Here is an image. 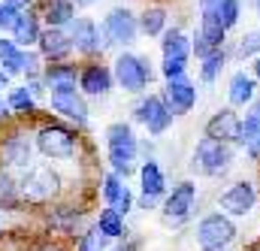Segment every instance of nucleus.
Here are the masks:
<instances>
[{"label":"nucleus","instance_id":"58836bf2","mask_svg":"<svg viewBox=\"0 0 260 251\" xmlns=\"http://www.w3.org/2000/svg\"><path fill=\"white\" fill-rule=\"evenodd\" d=\"M18 15H21V12H18L15 6L0 3V27H3V30H12V27H15V21H18Z\"/></svg>","mask_w":260,"mask_h":251},{"label":"nucleus","instance_id":"39448f33","mask_svg":"<svg viewBox=\"0 0 260 251\" xmlns=\"http://www.w3.org/2000/svg\"><path fill=\"white\" fill-rule=\"evenodd\" d=\"M197 206V185L194 182H179L164 200V224L179 227L194 215Z\"/></svg>","mask_w":260,"mask_h":251},{"label":"nucleus","instance_id":"e433bc0d","mask_svg":"<svg viewBox=\"0 0 260 251\" xmlns=\"http://www.w3.org/2000/svg\"><path fill=\"white\" fill-rule=\"evenodd\" d=\"M185 70H188V58L164 61V76H167V82H173V79H185Z\"/></svg>","mask_w":260,"mask_h":251},{"label":"nucleus","instance_id":"412c9836","mask_svg":"<svg viewBox=\"0 0 260 251\" xmlns=\"http://www.w3.org/2000/svg\"><path fill=\"white\" fill-rule=\"evenodd\" d=\"M12 43L15 46H30V43H40V18L30 15V12H21L15 27H12Z\"/></svg>","mask_w":260,"mask_h":251},{"label":"nucleus","instance_id":"de8ad7c7","mask_svg":"<svg viewBox=\"0 0 260 251\" xmlns=\"http://www.w3.org/2000/svg\"><path fill=\"white\" fill-rule=\"evenodd\" d=\"M37 251H64L61 245H43V248H37Z\"/></svg>","mask_w":260,"mask_h":251},{"label":"nucleus","instance_id":"3c124183","mask_svg":"<svg viewBox=\"0 0 260 251\" xmlns=\"http://www.w3.org/2000/svg\"><path fill=\"white\" fill-rule=\"evenodd\" d=\"M6 79H9V76H6V70H0V88L6 85Z\"/></svg>","mask_w":260,"mask_h":251},{"label":"nucleus","instance_id":"37998d69","mask_svg":"<svg viewBox=\"0 0 260 251\" xmlns=\"http://www.w3.org/2000/svg\"><path fill=\"white\" fill-rule=\"evenodd\" d=\"M139 248V242H124V245H118V248H112V251H136Z\"/></svg>","mask_w":260,"mask_h":251},{"label":"nucleus","instance_id":"603ef678","mask_svg":"<svg viewBox=\"0 0 260 251\" xmlns=\"http://www.w3.org/2000/svg\"><path fill=\"white\" fill-rule=\"evenodd\" d=\"M245 251H260V242H251V245H248Z\"/></svg>","mask_w":260,"mask_h":251},{"label":"nucleus","instance_id":"6ab92c4d","mask_svg":"<svg viewBox=\"0 0 260 251\" xmlns=\"http://www.w3.org/2000/svg\"><path fill=\"white\" fill-rule=\"evenodd\" d=\"M3 161L9 167H27L30 164V139L21 136V133H12L3 142Z\"/></svg>","mask_w":260,"mask_h":251},{"label":"nucleus","instance_id":"864d4df0","mask_svg":"<svg viewBox=\"0 0 260 251\" xmlns=\"http://www.w3.org/2000/svg\"><path fill=\"white\" fill-rule=\"evenodd\" d=\"M3 112H6V103H3V100H0V115H3Z\"/></svg>","mask_w":260,"mask_h":251},{"label":"nucleus","instance_id":"9b49d317","mask_svg":"<svg viewBox=\"0 0 260 251\" xmlns=\"http://www.w3.org/2000/svg\"><path fill=\"white\" fill-rule=\"evenodd\" d=\"M52 109L67 115L76 124H85L88 121V106H85L82 94L76 91V85H55L52 88Z\"/></svg>","mask_w":260,"mask_h":251},{"label":"nucleus","instance_id":"72a5a7b5","mask_svg":"<svg viewBox=\"0 0 260 251\" xmlns=\"http://www.w3.org/2000/svg\"><path fill=\"white\" fill-rule=\"evenodd\" d=\"M124 188H127V185H124L115 173L103 176V197H106V203H109V206H115V203H118V197L124 194Z\"/></svg>","mask_w":260,"mask_h":251},{"label":"nucleus","instance_id":"6e6552de","mask_svg":"<svg viewBox=\"0 0 260 251\" xmlns=\"http://www.w3.org/2000/svg\"><path fill=\"white\" fill-rule=\"evenodd\" d=\"M133 118L139 121V124L148 127V133L151 136H160L167 127L173 124V112H170V106L164 103V97L160 94H148V97H142L139 100V106L133 109Z\"/></svg>","mask_w":260,"mask_h":251},{"label":"nucleus","instance_id":"20e7f679","mask_svg":"<svg viewBox=\"0 0 260 251\" xmlns=\"http://www.w3.org/2000/svg\"><path fill=\"white\" fill-rule=\"evenodd\" d=\"M18 191H21V200H24V203H34V206L49 203V200H55L58 191H61V176H58L52 167H34V170L24 176V182H21Z\"/></svg>","mask_w":260,"mask_h":251},{"label":"nucleus","instance_id":"8fccbe9b","mask_svg":"<svg viewBox=\"0 0 260 251\" xmlns=\"http://www.w3.org/2000/svg\"><path fill=\"white\" fill-rule=\"evenodd\" d=\"M76 6H91V3H97V0H73Z\"/></svg>","mask_w":260,"mask_h":251},{"label":"nucleus","instance_id":"c9c22d12","mask_svg":"<svg viewBox=\"0 0 260 251\" xmlns=\"http://www.w3.org/2000/svg\"><path fill=\"white\" fill-rule=\"evenodd\" d=\"M191 52H194L200 61H206V58H212V55H215L218 49H215V46H212V43H209V40H206V37H203L200 30H197L194 40H191Z\"/></svg>","mask_w":260,"mask_h":251},{"label":"nucleus","instance_id":"473e14b6","mask_svg":"<svg viewBox=\"0 0 260 251\" xmlns=\"http://www.w3.org/2000/svg\"><path fill=\"white\" fill-rule=\"evenodd\" d=\"M236 55H239V58H260V30H248V34L239 40Z\"/></svg>","mask_w":260,"mask_h":251},{"label":"nucleus","instance_id":"c756f323","mask_svg":"<svg viewBox=\"0 0 260 251\" xmlns=\"http://www.w3.org/2000/svg\"><path fill=\"white\" fill-rule=\"evenodd\" d=\"M46 79H49L52 88H55V85H76V67H70V64L49 67V70H46Z\"/></svg>","mask_w":260,"mask_h":251},{"label":"nucleus","instance_id":"ddd939ff","mask_svg":"<svg viewBox=\"0 0 260 251\" xmlns=\"http://www.w3.org/2000/svg\"><path fill=\"white\" fill-rule=\"evenodd\" d=\"M164 103L170 106L173 115H185L197 106V88L188 79H173L164 88Z\"/></svg>","mask_w":260,"mask_h":251},{"label":"nucleus","instance_id":"a211bd4d","mask_svg":"<svg viewBox=\"0 0 260 251\" xmlns=\"http://www.w3.org/2000/svg\"><path fill=\"white\" fill-rule=\"evenodd\" d=\"M139 182H142V194L145 197H157L160 200L167 194V176H164L157 161H145L139 167Z\"/></svg>","mask_w":260,"mask_h":251},{"label":"nucleus","instance_id":"f257e3e1","mask_svg":"<svg viewBox=\"0 0 260 251\" xmlns=\"http://www.w3.org/2000/svg\"><path fill=\"white\" fill-rule=\"evenodd\" d=\"M194 164V173L200 176H209V179H221V176H227L230 173V167H233V161H236V154H233V145H227V142H215V139H200L194 148V158H191Z\"/></svg>","mask_w":260,"mask_h":251},{"label":"nucleus","instance_id":"bb28decb","mask_svg":"<svg viewBox=\"0 0 260 251\" xmlns=\"http://www.w3.org/2000/svg\"><path fill=\"white\" fill-rule=\"evenodd\" d=\"M257 142H260V115L248 112V115L242 118V124H239V145L251 148V145H257Z\"/></svg>","mask_w":260,"mask_h":251},{"label":"nucleus","instance_id":"ea45409f","mask_svg":"<svg viewBox=\"0 0 260 251\" xmlns=\"http://www.w3.org/2000/svg\"><path fill=\"white\" fill-rule=\"evenodd\" d=\"M130 206H133V197H130V188H124V194L118 197V203H115V206H109V209H115V212L124 218V215L130 212Z\"/></svg>","mask_w":260,"mask_h":251},{"label":"nucleus","instance_id":"423d86ee","mask_svg":"<svg viewBox=\"0 0 260 251\" xmlns=\"http://www.w3.org/2000/svg\"><path fill=\"white\" fill-rule=\"evenodd\" d=\"M115 82L130 91V94H139V91H145L148 88V82H151V70H148V61L145 58H139V55H118V61H115Z\"/></svg>","mask_w":260,"mask_h":251},{"label":"nucleus","instance_id":"2f4dec72","mask_svg":"<svg viewBox=\"0 0 260 251\" xmlns=\"http://www.w3.org/2000/svg\"><path fill=\"white\" fill-rule=\"evenodd\" d=\"M106 245H109V239L97 230V224H94L88 233H82V236H79V251H103Z\"/></svg>","mask_w":260,"mask_h":251},{"label":"nucleus","instance_id":"6e6d98bb","mask_svg":"<svg viewBox=\"0 0 260 251\" xmlns=\"http://www.w3.org/2000/svg\"><path fill=\"white\" fill-rule=\"evenodd\" d=\"M245 3H251V6H254V3H257V0H245Z\"/></svg>","mask_w":260,"mask_h":251},{"label":"nucleus","instance_id":"f704fd0d","mask_svg":"<svg viewBox=\"0 0 260 251\" xmlns=\"http://www.w3.org/2000/svg\"><path fill=\"white\" fill-rule=\"evenodd\" d=\"M9 106L18 109V112H30V109H34V94H30L27 88H15V91L9 94Z\"/></svg>","mask_w":260,"mask_h":251},{"label":"nucleus","instance_id":"f03ea898","mask_svg":"<svg viewBox=\"0 0 260 251\" xmlns=\"http://www.w3.org/2000/svg\"><path fill=\"white\" fill-rule=\"evenodd\" d=\"M106 151H109V164H112L115 176L127 179L130 173H133L136 151H139V139L133 136L130 124H124V121L109 124V130H106Z\"/></svg>","mask_w":260,"mask_h":251},{"label":"nucleus","instance_id":"5701e85b","mask_svg":"<svg viewBox=\"0 0 260 251\" xmlns=\"http://www.w3.org/2000/svg\"><path fill=\"white\" fill-rule=\"evenodd\" d=\"M46 21H49V27L73 24V21H76V3H73V0H52V3L46 6Z\"/></svg>","mask_w":260,"mask_h":251},{"label":"nucleus","instance_id":"9d476101","mask_svg":"<svg viewBox=\"0 0 260 251\" xmlns=\"http://www.w3.org/2000/svg\"><path fill=\"white\" fill-rule=\"evenodd\" d=\"M139 34V18L130 9H112L103 21V37L109 40V46H127Z\"/></svg>","mask_w":260,"mask_h":251},{"label":"nucleus","instance_id":"49530a36","mask_svg":"<svg viewBox=\"0 0 260 251\" xmlns=\"http://www.w3.org/2000/svg\"><path fill=\"white\" fill-rule=\"evenodd\" d=\"M254 79H257V85H260V58H254Z\"/></svg>","mask_w":260,"mask_h":251},{"label":"nucleus","instance_id":"b1692460","mask_svg":"<svg viewBox=\"0 0 260 251\" xmlns=\"http://www.w3.org/2000/svg\"><path fill=\"white\" fill-rule=\"evenodd\" d=\"M139 30L145 37H157L167 30V9L164 6H148L142 15H139Z\"/></svg>","mask_w":260,"mask_h":251},{"label":"nucleus","instance_id":"7ed1b4c3","mask_svg":"<svg viewBox=\"0 0 260 251\" xmlns=\"http://www.w3.org/2000/svg\"><path fill=\"white\" fill-rule=\"evenodd\" d=\"M236 236H239V230H236L233 218L224 212H209L197 224V245L203 251H224L230 242H236Z\"/></svg>","mask_w":260,"mask_h":251},{"label":"nucleus","instance_id":"2eb2a0df","mask_svg":"<svg viewBox=\"0 0 260 251\" xmlns=\"http://www.w3.org/2000/svg\"><path fill=\"white\" fill-rule=\"evenodd\" d=\"M40 52L49 61H61V58H67L73 52V37L64 27H49V30L40 34Z\"/></svg>","mask_w":260,"mask_h":251},{"label":"nucleus","instance_id":"393cba45","mask_svg":"<svg viewBox=\"0 0 260 251\" xmlns=\"http://www.w3.org/2000/svg\"><path fill=\"white\" fill-rule=\"evenodd\" d=\"M97 230L106 236V239H121L124 236V218L115 212V209H103L100 212V218H97Z\"/></svg>","mask_w":260,"mask_h":251},{"label":"nucleus","instance_id":"a878e982","mask_svg":"<svg viewBox=\"0 0 260 251\" xmlns=\"http://www.w3.org/2000/svg\"><path fill=\"white\" fill-rule=\"evenodd\" d=\"M0 64L6 67V76L9 73H24V52L15 43L0 40Z\"/></svg>","mask_w":260,"mask_h":251},{"label":"nucleus","instance_id":"a19ab883","mask_svg":"<svg viewBox=\"0 0 260 251\" xmlns=\"http://www.w3.org/2000/svg\"><path fill=\"white\" fill-rule=\"evenodd\" d=\"M154 206H157V197H145V194L139 197V209H145V212H151Z\"/></svg>","mask_w":260,"mask_h":251},{"label":"nucleus","instance_id":"0eeeda50","mask_svg":"<svg viewBox=\"0 0 260 251\" xmlns=\"http://www.w3.org/2000/svg\"><path fill=\"white\" fill-rule=\"evenodd\" d=\"M254 206H257V188H254L248 179L233 182L230 188H224L218 194V209H221L224 215H230V218H242V215H248Z\"/></svg>","mask_w":260,"mask_h":251},{"label":"nucleus","instance_id":"09e8293b","mask_svg":"<svg viewBox=\"0 0 260 251\" xmlns=\"http://www.w3.org/2000/svg\"><path fill=\"white\" fill-rule=\"evenodd\" d=\"M251 112H254V115H260V97L254 100V103H251Z\"/></svg>","mask_w":260,"mask_h":251},{"label":"nucleus","instance_id":"79ce46f5","mask_svg":"<svg viewBox=\"0 0 260 251\" xmlns=\"http://www.w3.org/2000/svg\"><path fill=\"white\" fill-rule=\"evenodd\" d=\"M24 73H27V76L37 73V55H24Z\"/></svg>","mask_w":260,"mask_h":251},{"label":"nucleus","instance_id":"1a4fd4ad","mask_svg":"<svg viewBox=\"0 0 260 251\" xmlns=\"http://www.w3.org/2000/svg\"><path fill=\"white\" fill-rule=\"evenodd\" d=\"M37 145L46 158L64 161V158H73V151H76V133L61 124H49L37 133Z\"/></svg>","mask_w":260,"mask_h":251},{"label":"nucleus","instance_id":"aec40b11","mask_svg":"<svg viewBox=\"0 0 260 251\" xmlns=\"http://www.w3.org/2000/svg\"><path fill=\"white\" fill-rule=\"evenodd\" d=\"M200 34L215 46V49H224L227 43V30L221 24V15H218V6L215 9H203V18H200Z\"/></svg>","mask_w":260,"mask_h":251},{"label":"nucleus","instance_id":"4468645a","mask_svg":"<svg viewBox=\"0 0 260 251\" xmlns=\"http://www.w3.org/2000/svg\"><path fill=\"white\" fill-rule=\"evenodd\" d=\"M70 37H73V46L85 55H97L106 43H103V30L91 21V18H76L70 24Z\"/></svg>","mask_w":260,"mask_h":251},{"label":"nucleus","instance_id":"c03bdc74","mask_svg":"<svg viewBox=\"0 0 260 251\" xmlns=\"http://www.w3.org/2000/svg\"><path fill=\"white\" fill-rule=\"evenodd\" d=\"M221 0H200V9H215Z\"/></svg>","mask_w":260,"mask_h":251},{"label":"nucleus","instance_id":"cd10ccee","mask_svg":"<svg viewBox=\"0 0 260 251\" xmlns=\"http://www.w3.org/2000/svg\"><path fill=\"white\" fill-rule=\"evenodd\" d=\"M218 15H221V24L224 30H233L242 18V0H221L218 3Z\"/></svg>","mask_w":260,"mask_h":251},{"label":"nucleus","instance_id":"f8f14e48","mask_svg":"<svg viewBox=\"0 0 260 251\" xmlns=\"http://www.w3.org/2000/svg\"><path fill=\"white\" fill-rule=\"evenodd\" d=\"M239 124H242V118L236 115L233 106L218 109V112L206 121V136L215 139V142H227V145H233V142H239Z\"/></svg>","mask_w":260,"mask_h":251},{"label":"nucleus","instance_id":"dca6fc26","mask_svg":"<svg viewBox=\"0 0 260 251\" xmlns=\"http://www.w3.org/2000/svg\"><path fill=\"white\" fill-rule=\"evenodd\" d=\"M112 73L103 67V64H88L82 73H79V88L85 91V94H106L109 88H112Z\"/></svg>","mask_w":260,"mask_h":251},{"label":"nucleus","instance_id":"7c9ffc66","mask_svg":"<svg viewBox=\"0 0 260 251\" xmlns=\"http://www.w3.org/2000/svg\"><path fill=\"white\" fill-rule=\"evenodd\" d=\"M18 194H21V191L15 188V182H12L6 173H0V206H3V209H15V206H18Z\"/></svg>","mask_w":260,"mask_h":251},{"label":"nucleus","instance_id":"a18cd8bd","mask_svg":"<svg viewBox=\"0 0 260 251\" xmlns=\"http://www.w3.org/2000/svg\"><path fill=\"white\" fill-rule=\"evenodd\" d=\"M6 3H9V6H15V9H21V6H27L30 0H6Z\"/></svg>","mask_w":260,"mask_h":251},{"label":"nucleus","instance_id":"f3484780","mask_svg":"<svg viewBox=\"0 0 260 251\" xmlns=\"http://www.w3.org/2000/svg\"><path fill=\"white\" fill-rule=\"evenodd\" d=\"M227 97H230V106H251L257 100V79L248 76V73H233L230 79V88H227Z\"/></svg>","mask_w":260,"mask_h":251},{"label":"nucleus","instance_id":"5fc2aeb1","mask_svg":"<svg viewBox=\"0 0 260 251\" xmlns=\"http://www.w3.org/2000/svg\"><path fill=\"white\" fill-rule=\"evenodd\" d=\"M254 9H257V15H260V0H257V3H254Z\"/></svg>","mask_w":260,"mask_h":251},{"label":"nucleus","instance_id":"c85d7f7f","mask_svg":"<svg viewBox=\"0 0 260 251\" xmlns=\"http://www.w3.org/2000/svg\"><path fill=\"white\" fill-rule=\"evenodd\" d=\"M224 61H227V52H224V49H218L212 58H206V61H203V67H200L203 82H215V79L221 76V70H224Z\"/></svg>","mask_w":260,"mask_h":251},{"label":"nucleus","instance_id":"4c0bfd02","mask_svg":"<svg viewBox=\"0 0 260 251\" xmlns=\"http://www.w3.org/2000/svg\"><path fill=\"white\" fill-rule=\"evenodd\" d=\"M79 218H82L79 209H58V212H52V224L55 227H73Z\"/></svg>","mask_w":260,"mask_h":251},{"label":"nucleus","instance_id":"4be33fe9","mask_svg":"<svg viewBox=\"0 0 260 251\" xmlns=\"http://www.w3.org/2000/svg\"><path fill=\"white\" fill-rule=\"evenodd\" d=\"M160 49H164V61L188 58V55H191V40H188L179 27H173V30H164V43H160Z\"/></svg>","mask_w":260,"mask_h":251}]
</instances>
